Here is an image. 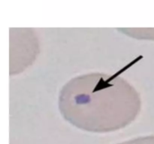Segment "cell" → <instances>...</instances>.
Masks as SVG:
<instances>
[{"mask_svg": "<svg viewBox=\"0 0 154 144\" xmlns=\"http://www.w3.org/2000/svg\"><path fill=\"white\" fill-rule=\"evenodd\" d=\"M139 94L119 76L87 74L73 78L60 93V109L72 121L78 122L126 119L140 108Z\"/></svg>", "mask_w": 154, "mask_h": 144, "instance_id": "cell-1", "label": "cell"}]
</instances>
